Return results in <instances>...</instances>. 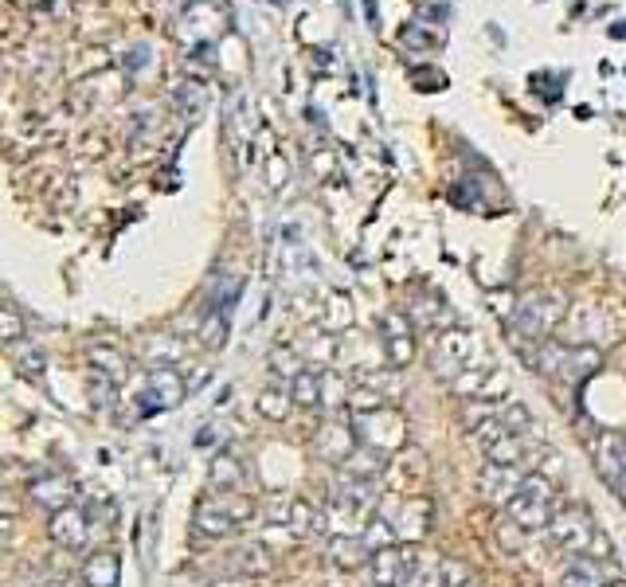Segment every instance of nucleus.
<instances>
[{"instance_id":"cd10ccee","label":"nucleus","mask_w":626,"mask_h":587,"mask_svg":"<svg viewBox=\"0 0 626 587\" xmlns=\"http://www.w3.org/2000/svg\"><path fill=\"white\" fill-rule=\"evenodd\" d=\"M349 384L341 380V376H333V372H321V404L325 407H345L349 404Z\"/></svg>"},{"instance_id":"c85d7f7f","label":"nucleus","mask_w":626,"mask_h":587,"mask_svg":"<svg viewBox=\"0 0 626 587\" xmlns=\"http://www.w3.org/2000/svg\"><path fill=\"white\" fill-rule=\"evenodd\" d=\"M302 368H306V364L298 361L294 353H286V349H274V353H270V372H274V376H278L286 388H290V380H294Z\"/></svg>"},{"instance_id":"72a5a7b5","label":"nucleus","mask_w":626,"mask_h":587,"mask_svg":"<svg viewBox=\"0 0 626 587\" xmlns=\"http://www.w3.org/2000/svg\"><path fill=\"white\" fill-rule=\"evenodd\" d=\"M603 587H626V584H623V580H607Z\"/></svg>"},{"instance_id":"473e14b6","label":"nucleus","mask_w":626,"mask_h":587,"mask_svg":"<svg viewBox=\"0 0 626 587\" xmlns=\"http://www.w3.org/2000/svg\"><path fill=\"white\" fill-rule=\"evenodd\" d=\"M615 494L623 497V505H626V478H623V482H619V486H615Z\"/></svg>"},{"instance_id":"f03ea898","label":"nucleus","mask_w":626,"mask_h":587,"mask_svg":"<svg viewBox=\"0 0 626 587\" xmlns=\"http://www.w3.org/2000/svg\"><path fill=\"white\" fill-rule=\"evenodd\" d=\"M349 427H353L357 447L380 454V458L403 451V443H407V419H403L400 407L392 404H380L372 407V411H357Z\"/></svg>"},{"instance_id":"6ab92c4d","label":"nucleus","mask_w":626,"mask_h":587,"mask_svg":"<svg viewBox=\"0 0 626 587\" xmlns=\"http://www.w3.org/2000/svg\"><path fill=\"white\" fill-rule=\"evenodd\" d=\"M611 580L603 560H591V556H580L564 576H560V587H603Z\"/></svg>"},{"instance_id":"7c9ffc66","label":"nucleus","mask_w":626,"mask_h":587,"mask_svg":"<svg viewBox=\"0 0 626 587\" xmlns=\"http://www.w3.org/2000/svg\"><path fill=\"white\" fill-rule=\"evenodd\" d=\"M94 364H98V368H94L98 376H110L114 384L122 380V368H126V361H122L114 349H94Z\"/></svg>"},{"instance_id":"20e7f679","label":"nucleus","mask_w":626,"mask_h":587,"mask_svg":"<svg viewBox=\"0 0 626 587\" xmlns=\"http://www.w3.org/2000/svg\"><path fill=\"white\" fill-rule=\"evenodd\" d=\"M505 513H509V521H513L521 533H540V529H548V521H552V513H556V486H552L544 474H525L521 490L505 505Z\"/></svg>"},{"instance_id":"0eeeda50","label":"nucleus","mask_w":626,"mask_h":587,"mask_svg":"<svg viewBox=\"0 0 626 587\" xmlns=\"http://www.w3.org/2000/svg\"><path fill=\"white\" fill-rule=\"evenodd\" d=\"M478 361H482V349H478V337L470 329H447L435 341V372L443 380H454L458 372H466L470 364Z\"/></svg>"},{"instance_id":"f3484780","label":"nucleus","mask_w":626,"mask_h":587,"mask_svg":"<svg viewBox=\"0 0 626 587\" xmlns=\"http://www.w3.org/2000/svg\"><path fill=\"white\" fill-rule=\"evenodd\" d=\"M231 568L239 576H267L270 568H274V556H270L267 544H243V548H235Z\"/></svg>"},{"instance_id":"5701e85b","label":"nucleus","mask_w":626,"mask_h":587,"mask_svg":"<svg viewBox=\"0 0 626 587\" xmlns=\"http://www.w3.org/2000/svg\"><path fill=\"white\" fill-rule=\"evenodd\" d=\"M290 400H294V407H321V372L302 368L290 380Z\"/></svg>"},{"instance_id":"7ed1b4c3","label":"nucleus","mask_w":626,"mask_h":587,"mask_svg":"<svg viewBox=\"0 0 626 587\" xmlns=\"http://www.w3.org/2000/svg\"><path fill=\"white\" fill-rule=\"evenodd\" d=\"M540 376L552 380H568V384H583L603 368V353L595 345H560V341H540V349L533 353Z\"/></svg>"},{"instance_id":"ddd939ff","label":"nucleus","mask_w":626,"mask_h":587,"mask_svg":"<svg viewBox=\"0 0 626 587\" xmlns=\"http://www.w3.org/2000/svg\"><path fill=\"white\" fill-rule=\"evenodd\" d=\"M521 482H525V474L517 466H493V462H486L482 474H478V490L493 505H509L513 494L521 490Z\"/></svg>"},{"instance_id":"a878e982","label":"nucleus","mask_w":626,"mask_h":587,"mask_svg":"<svg viewBox=\"0 0 626 587\" xmlns=\"http://www.w3.org/2000/svg\"><path fill=\"white\" fill-rule=\"evenodd\" d=\"M212 486L224 490V494L243 486V462L235 454H216V462H212Z\"/></svg>"},{"instance_id":"9d476101","label":"nucleus","mask_w":626,"mask_h":587,"mask_svg":"<svg viewBox=\"0 0 626 587\" xmlns=\"http://www.w3.org/2000/svg\"><path fill=\"white\" fill-rule=\"evenodd\" d=\"M267 517L294 537H313L321 529V509L310 505L306 497H274L267 505Z\"/></svg>"},{"instance_id":"9b49d317","label":"nucleus","mask_w":626,"mask_h":587,"mask_svg":"<svg viewBox=\"0 0 626 587\" xmlns=\"http://www.w3.org/2000/svg\"><path fill=\"white\" fill-rule=\"evenodd\" d=\"M184 400V380H180L177 368H153L145 376V388H141V411H165V407H177Z\"/></svg>"},{"instance_id":"6e6552de","label":"nucleus","mask_w":626,"mask_h":587,"mask_svg":"<svg viewBox=\"0 0 626 587\" xmlns=\"http://www.w3.org/2000/svg\"><path fill=\"white\" fill-rule=\"evenodd\" d=\"M474 443H478L482 458L493 462V466H517V470H521V462L529 458V443H525L521 435L505 431L497 419H490L486 427L474 431Z\"/></svg>"},{"instance_id":"412c9836","label":"nucleus","mask_w":626,"mask_h":587,"mask_svg":"<svg viewBox=\"0 0 626 587\" xmlns=\"http://www.w3.org/2000/svg\"><path fill=\"white\" fill-rule=\"evenodd\" d=\"M290 411H294V400H290V388H286V384L263 388V396H259V415H263V419L282 423V419H290Z\"/></svg>"},{"instance_id":"dca6fc26","label":"nucleus","mask_w":626,"mask_h":587,"mask_svg":"<svg viewBox=\"0 0 626 587\" xmlns=\"http://www.w3.org/2000/svg\"><path fill=\"white\" fill-rule=\"evenodd\" d=\"M427 533H431V501L419 497V501H411L400 513V521H396V541L415 544L419 537H427Z\"/></svg>"},{"instance_id":"1a4fd4ad","label":"nucleus","mask_w":626,"mask_h":587,"mask_svg":"<svg viewBox=\"0 0 626 587\" xmlns=\"http://www.w3.org/2000/svg\"><path fill=\"white\" fill-rule=\"evenodd\" d=\"M415 556H419V548L415 544H384V548H376L372 556H368V576H372V584L376 587H403L407 584V576H411V568H415Z\"/></svg>"},{"instance_id":"f8f14e48","label":"nucleus","mask_w":626,"mask_h":587,"mask_svg":"<svg viewBox=\"0 0 626 587\" xmlns=\"http://www.w3.org/2000/svg\"><path fill=\"white\" fill-rule=\"evenodd\" d=\"M380 341H384V353L392 368H407L415 361V329L403 314H388L380 321Z\"/></svg>"},{"instance_id":"39448f33","label":"nucleus","mask_w":626,"mask_h":587,"mask_svg":"<svg viewBox=\"0 0 626 587\" xmlns=\"http://www.w3.org/2000/svg\"><path fill=\"white\" fill-rule=\"evenodd\" d=\"M568 314V298L560 290H533L517 302V314H513V333L521 341H544L560 321Z\"/></svg>"},{"instance_id":"a211bd4d","label":"nucleus","mask_w":626,"mask_h":587,"mask_svg":"<svg viewBox=\"0 0 626 587\" xmlns=\"http://www.w3.org/2000/svg\"><path fill=\"white\" fill-rule=\"evenodd\" d=\"M83 580H87V587H118V580H122V564H118V556H114V552H98V556H90L87 568H83Z\"/></svg>"},{"instance_id":"c756f323","label":"nucleus","mask_w":626,"mask_h":587,"mask_svg":"<svg viewBox=\"0 0 626 587\" xmlns=\"http://www.w3.org/2000/svg\"><path fill=\"white\" fill-rule=\"evenodd\" d=\"M443 587H486L466 564L458 560H443Z\"/></svg>"},{"instance_id":"4468645a","label":"nucleus","mask_w":626,"mask_h":587,"mask_svg":"<svg viewBox=\"0 0 626 587\" xmlns=\"http://www.w3.org/2000/svg\"><path fill=\"white\" fill-rule=\"evenodd\" d=\"M595 466L607 486H619L626 478V439L619 431H603L595 439Z\"/></svg>"},{"instance_id":"b1692460","label":"nucleus","mask_w":626,"mask_h":587,"mask_svg":"<svg viewBox=\"0 0 626 587\" xmlns=\"http://www.w3.org/2000/svg\"><path fill=\"white\" fill-rule=\"evenodd\" d=\"M403 587H443V560L435 552H419Z\"/></svg>"},{"instance_id":"423d86ee","label":"nucleus","mask_w":626,"mask_h":587,"mask_svg":"<svg viewBox=\"0 0 626 587\" xmlns=\"http://www.w3.org/2000/svg\"><path fill=\"white\" fill-rule=\"evenodd\" d=\"M251 513H255V505L239 494V490H231V494H220V497H204V501L196 505V513H192V525H196V533H204V537H231Z\"/></svg>"},{"instance_id":"393cba45","label":"nucleus","mask_w":626,"mask_h":587,"mask_svg":"<svg viewBox=\"0 0 626 587\" xmlns=\"http://www.w3.org/2000/svg\"><path fill=\"white\" fill-rule=\"evenodd\" d=\"M67 497H71V486H67L63 478H55V474H51V478H40V482H32V501L44 505V509H51V513L63 509Z\"/></svg>"},{"instance_id":"aec40b11","label":"nucleus","mask_w":626,"mask_h":587,"mask_svg":"<svg viewBox=\"0 0 626 587\" xmlns=\"http://www.w3.org/2000/svg\"><path fill=\"white\" fill-rule=\"evenodd\" d=\"M317 447L325 458H333L337 466L349 458V454L357 451V439H353V427H325L321 431V439H317Z\"/></svg>"},{"instance_id":"2eb2a0df","label":"nucleus","mask_w":626,"mask_h":587,"mask_svg":"<svg viewBox=\"0 0 626 587\" xmlns=\"http://www.w3.org/2000/svg\"><path fill=\"white\" fill-rule=\"evenodd\" d=\"M47 533H51V541L59 544V548H83V544H87V537H90L83 509H75V505H63V509H55V513H51V525H47Z\"/></svg>"},{"instance_id":"f257e3e1","label":"nucleus","mask_w":626,"mask_h":587,"mask_svg":"<svg viewBox=\"0 0 626 587\" xmlns=\"http://www.w3.org/2000/svg\"><path fill=\"white\" fill-rule=\"evenodd\" d=\"M548 537L560 552H572V556H591V560H603L607 556V541L595 525V517L583 509V505H564L552 513L548 521Z\"/></svg>"},{"instance_id":"bb28decb","label":"nucleus","mask_w":626,"mask_h":587,"mask_svg":"<svg viewBox=\"0 0 626 587\" xmlns=\"http://www.w3.org/2000/svg\"><path fill=\"white\" fill-rule=\"evenodd\" d=\"M341 470L345 474H353V478H380V470H384V458L380 454H372V451H364V447H357V451L349 454L345 462H341Z\"/></svg>"},{"instance_id":"2f4dec72","label":"nucleus","mask_w":626,"mask_h":587,"mask_svg":"<svg viewBox=\"0 0 626 587\" xmlns=\"http://www.w3.org/2000/svg\"><path fill=\"white\" fill-rule=\"evenodd\" d=\"M24 337V321L16 310H8V306H0V341L4 345H12V341H20Z\"/></svg>"},{"instance_id":"4be33fe9","label":"nucleus","mask_w":626,"mask_h":587,"mask_svg":"<svg viewBox=\"0 0 626 587\" xmlns=\"http://www.w3.org/2000/svg\"><path fill=\"white\" fill-rule=\"evenodd\" d=\"M368 556L372 552L364 548L360 537H333L329 541V564H337V568H360Z\"/></svg>"}]
</instances>
